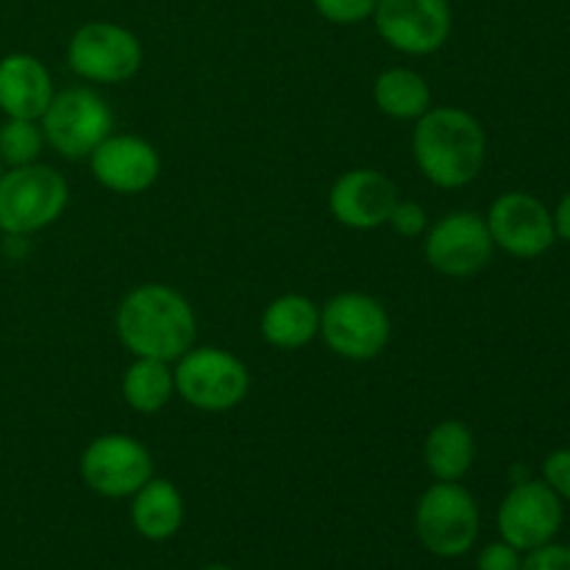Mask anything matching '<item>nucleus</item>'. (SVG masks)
Returning <instances> with one entry per match:
<instances>
[{
	"instance_id": "obj_1",
	"label": "nucleus",
	"mask_w": 570,
	"mask_h": 570,
	"mask_svg": "<svg viewBox=\"0 0 570 570\" xmlns=\"http://www.w3.org/2000/svg\"><path fill=\"white\" fill-rule=\"evenodd\" d=\"M412 159L434 187H468L488 161V134L471 111L460 106H432L415 120Z\"/></svg>"
},
{
	"instance_id": "obj_2",
	"label": "nucleus",
	"mask_w": 570,
	"mask_h": 570,
	"mask_svg": "<svg viewBox=\"0 0 570 570\" xmlns=\"http://www.w3.org/2000/svg\"><path fill=\"white\" fill-rule=\"evenodd\" d=\"M117 340L131 356L176 362L195 345L198 323L189 301L167 284H139L120 301Z\"/></svg>"
},
{
	"instance_id": "obj_3",
	"label": "nucleus",
	"mask_w": 570,
	"mask_h": 570,
	"mask_svg": "<svg viewBox=\"0 0 570 570\" xmlns=\"http://www.w3.org/2000/svg\"><path fill=\"white\" fill-rule=\"evenodd\" d=\"M67 178L50 165L6 167L0 176V232L9 237H31L53 226L67 209Z\"/></svg>"
},
{
	"instance_id": "obj_4",
	"label": "nucleus",
	"mask_w": 570,
	"mask_h": 570,
	"mask_svg": "<svg viewBox=\"0 0 570 570\" xmlns=\"http://www.w3.org/2000/svg\"><path fill=\"white\" fill-rule=\"evenodd\" d=\"M176 395L200 412H228L248 395L250 373L232 351L200 345L189 348L173 367Z\"/></svg>"
},
{
	"instance_id": "obj_5",
	"label": "nucleus",
	"mask_w": 570,
	"mask_h": 570,
	"mask_svg": "<svg viewBox=\"0 0 570 570\" xmlns=\"http://www.w3.org/2000/svg\"><path fill=\"white\" fill-rule=\"evenodd\" d=\"M479 504L460 482H434L417 499L415 534L423 549L443 560L468 554L479 538Z\"/></svg>"
},
{
	"instance_id": "obj_6",
	"label": "nucleus",
	"mask_w": 570,
	"mask_h": 570,
	"mask_svg": "<svg viewBox=\"0 0 570 570\" xmlns=\"http://www.w3.org/2000/svg\"><path fill=\"white\" fill-rule=\"evenodd\" d=\"M323 343L348 362L376 360L390 343L393 323L379 298L367 293H340L321 309Z\"/></svg>"
},
{
	"instance_id": "obj_7",
	"label": "nucleus",
	"mask_w": 570,
	"mask_h": 570,
	"mask_svg": "<svg viewBox=\"0 0 570 570\" xmlns=\"http://www.w3.org/2000/svg\"><path fill=\"white\" fill-rule=\"evenodd\" d=\"M45 142L65 159H87L115 128L109 104L89 87H70L53 95L39 117Z\"/></svg>"
},
{
	"instance_id": "obj_8",
	"label": "nucleus",
	"mask_w": 570,
	"mask_h": 570,
	"mask_svg": "<svg viewBox=\"0 0 570 570\" xmlns=\"http://www.w3.org/2000/svg\"><path fill=\"white\" fill-rule=\"evenodd\" d=\"M142 42L117 22H83L67 42V65L92 83H126L142 67Z\"/></svg>"
},
{
	"instance_id": "obj_9",
	"label": "nucleus",
	"mask_w": 570,
	"mask_h": 570,
	"mask_svg": "<svg viewBox=\"0 0 570 570\" xmlns=\"http://www.w3.org/2000/svg\"><path fill=\"white\" fill-rule=\"evenodd\" d=\"M83 484L104 499H128L154 479V456L131 434H100L78 462Z\"/></svg>"
},
{
	"instance_id": "obj_10",
	"label": "nucleus",
	"mask_w": 570,
	"mask_h": 570,
	"mask_svg": "<svg viewBox=\"0 0 570 570\" xmlns=\"http://www.w3.org/2000/svg\"><path fill=\"white\" fill-rule=\"evenodd\" d=\"M423 256L440 276L465 278L484 271L493 259V237L476 212H449L423 234Z\"/></svg>"
},
{
	"instance_id": "obj_11",
	"label": "nucleus",
	"mask_w": 570,
	"mask_h": 570,
	"mask_svg": "<svg viewBox=\"0 0 570 570\" xmlns=\"http://www.w3.org/2000/svg\"><path fill=\"white\" fill-rule=\"evenodd\" d=\"M373 26L399 53L432 56L449 42L454 14L449 0H379Z\"/></svg>"
},
{
	"instance_id": "obj_12",
	"label": "nucleus",
	"mask_w": 570,
	"mask_h": 570,
	"mask_svg": "<svg viewBox=\"0 0 570 570\" xmlns=\"http://www.w3.org/2000/svg\"><path fill=\"white\" fill-rule=\"evenodd\" d=\"M495 527L501 540L518 551L540 549L562 529V499L543 479H523L501 501Z\"/></svg>"
},
{
	"instance_id": "obj_13",
	"label": "nucleus",
	"mask_w": 570,
	"mask_h": 570,
	"mask_svg": "<svg viewBox=\"0 0 570 570\" xmlns=\"http://www.w3.org/2000/svg\"><path fill=\"white\" fill-rule=\"evenodd\" d=\"M495 248L515 259H538L557 243L551 212L529 193H504L484 217Z\"/></svg>"
},
{
	"instance_id": "obj_14",
	"label": "nucleus",
	"mask_w": 570,
	"mask_h": 570,
	"mask_svg": "<svg viewBox=\"0 0 570 570\" xmlns=\"http://www.w3.org/2000/svg\"><path fill=\"white\" fill-rule=\"evenodd\" d=\"M87 159L95 181L115 195H142L161 173L159 150L134 134H109Z\"/></svg>"
},
{
	"instance_id": "obj_15",
	"label": "nucleus",
	"mask_w": 570,
	"mask_h": 570,
	"mask_svg": "<svg viewBox=\"0 0 570 570\" xmlns=\"http://www.w3.org/2000/svg\"><path fill=\"white\" fill-rule=\"evenodd\" d=\"M399 204V187L393 178L373 167H356L343 173L328 189V212L334 220L354 232L387 226L393 206Z\"/></svg>"
},
{
	"instance_id": "obj_16",
	"label": "nucleus",
	"mask_w": 570,
	"mask_h": 570,
	"mask_svg": "<svg viewBox=\"0 0 570 570\" xmlns=\"http://www.w3.org/2000/svg\"><path fill=\"white\" fill-rule=\"evenodd\" d=\"M53 95V78L37 56L6 53L0 59V111L3 117L39 120Z\"/></svg>"
},
{
	"instance_id": "obj_17",
	"label": "nucleus",
	"mask_w": 570,
	"mask_h": 570,
	"mask_svg": "<svg viewBox=\"0 0 570 570\" xmlns=\"http://www.w3.org/2000/svg\"><path fill=\"white\" fill-rule=\"evenodd\" d=\"M259 332L267 345L278 351H298L321 332V309L312 298L287 293L273 298L262 312Z\"/></svg>"
},
{
	"instance_id": "obj_18",
	"label": "nucleus",
	"mask_w": 570,
	"mask_h": 570,
	"mask_svg": "<svg viewBox=\"0 0 570 570\" xmlns=\"http://www.w3.org/2000/svg\"><path fill=\"white\" fill-rule=\"evenodd\" d=\"M131 499V523L139 538L161 543L178 534L184 523V495L170 479H148Z\"/></svg>"
},
{
	"instance_id": "obj_19",
	"label": "nucleus",
	"mask_w": 570,
	"mask_h": 570,
	"mask_svg": "<svg viewBox=\"0 0 570 570\" xmlns=\"http://www.w3.org/2000/svg\"><path fill=\"white\" fill-rule=\"evenodd\" d=\"M423 462L434 482H462L476 462V438L462 421H440L423 440Z\"/></svg>"
},
{
	"instance_id": "obj_20",
	"label": "nucleus",
	"mask_w": 570,
	"mask_h": 570,
	"mask_svg": "<svg viewBox=\"0 0 570 570\" xmlns=\"http://www.w3.org/2000/svg\"><path fill=\"white\" fill-rule=\"evenodd\" d=\"M373 104L393 120H417L432 109V89L421 72L390 67L373 81Z\"/></svg>"
},
{
	"instance_id": "obj_21",
	"label": "nucleus",
	"mask_w": 570,
	"mask_h": 570,
	"mask_svg": "<svg viewBox=\"0 0 570 570\" xmlns=\"http://www.w3.org/2000/svg\"><path fill=\"white\" fill-rule=\"evenodd\" d=\"M122 401L139 415H156L165 410L176 395V379L173 365L161 360H145L134 356L131 365L122 371Z\"/></svg>"
},
{
	"instance_id": "obj_22",
	"label": "nucleus",
	"mask_w": 570,
	"mask_h": 570,
	"mask_svg": "<svg viewBox=\"0 0 570 570\" xmlns=\"http://www.w3.org/2000/svg\"><path fill=\"white\" fill-rule=\"evenodd\" d=\"M45 148V134L39 120L6 117L0 122V159L6 167H26L39 161Z\"/></svg>"
},
{
	"instance_id": "obj_23",
	"label": "nucleus",
	"mask_w": 570,
	"mask_h": 570,
	"mask_svg": "<svg viewBox=\"0 0 570 570\" xmlns=\"http://www.w3.org/2000/svg\"><path fill=\"white\" fill-rule=\"evenodd\" d=\"M379 0H312L317 14L334 26H360L371 20Z\"/></svg>"
},
{
	"instance_id": "obj_24",
	"label": "nucleus",
	"mask_w": 570,
	"mask_h": 570,
	"mask_svg": "<svg viewBox=\"0 0 570 570\" xmlns=\"http://www.w3.org/2000/svg\"><path fill=\"white\" fill-rule=\"evenodd\" d=\"M387 226L404 239L423 237V234H426V228H429L426 209H423L421 204H415V200H401L399 198V204H395L393 212H390Z\"/></svg>"
},
{
	"instance_id": "obj_25",
	"label": "nucleus",
	"mask_w": 570,
	"mask_h": 570,
	"mask_svg": "<svg viewBox=\"0 0 570 570\" xmlns=\"http://www.w3.org/2000/svg\"><path fill=\"white\" fill-rule=\"evenodd\" d=\"M543 482L570 504V449L551 451L543 460Z\"/></svg>"
},
{
	"instance_id": "obj_26",
	"label": "nucleus",
	"mask_w": 570,
	"mask_h": 570,
	"mask_svg": "<svg viewBox=\"0 0 570 570\" xmlns=\"http://www.w3.org/2000/svg\"><path fill=\"white\" fill-rule=\"evenodd\" d=\"M521 570H570V546L546 543L540 549L527 551Z\"/></svg>"
},
{
	"instance_id": "obj_27",
	"label": "nucleus",
	"mask_w": 570,
	"mask_h": 570,
	"mask_svg": "<svg viewBox=\"0 0 570 570\" xmlns=\"http://www.w3.org/2000/svg\"><path fill=\"white\" fill-rule=\"evenodd\" d=\"M521 551L515 546L499 540V543H490L479 551L476 570H521Z\"/></svg>"
},
{
	"instance_id": "obj_28",
	"label": "nucleus",
	"mask_w": 570,
	"mask_h": 570,
	"mask_svg": "<svg viewBox=\"0 0 570 570\" xmlns=\"http://www.w3.org/2000/svg\"><path fill=\"white\" fill-rule=\"evenodd\" d=\"M551 220H554L557 239H566V243H570V193L562 195L557 209L551 212Z\"/></svg>"
},
{
	"instance_id": "obj_29",
	"label": "nucleus",
	"mask_w": 570,
	"mask_h": 570,
	"mask_svg": "<svg viewBox=\"0 0 570 570\" xmlns=\"http://www.w3.org/2000/svg\"><path fill=\"white\" fill-rule=\"evenodd\" d=\"M200 570H237V568L223 566V562H212V566H206V568H200Z\"/></svg>"
},
{
	"instance_id": "obj_30",
	"label": "nucleus",
	"mask_w": 570,
	"mask_h": 570,
	"mask_svg": "<svg viewBox=\"0 0 570 570\" xmlns=\"http://www.w3.org/2000/svg\"><path fill=\"white\" fill-rule=\"evenodd\" d=\"M3 170H6V165H3V159H0V176H3Z\"/></svg>"
}]
</instances>
